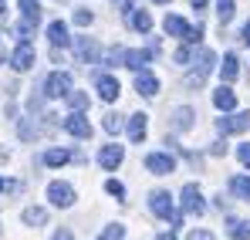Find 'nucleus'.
Listing matches in <instances>:
<instances>
[{"label": "nucleus", "instance_id": "17", "mask_svg": "<svg viewBox=\"0 0 250 240\" xmlns=\"http://www.w3.org/2000/svg\"><path fill=\"white\" fill-rule=\"evenodd\" d=\"M213 105H216L220 112H233V109H237V95H233L230 88H216V91H213Z\"/></svg>", "mask_w": 250, "mask_h": 240}, {"label": "nucleus", "instance_id": "26", "mask_svg": "<svg viewBox=\"0 0 250 240\" xmlns=\"http://www.w3.org/2000/svg\"><path fill=\"white\" fill-rule=\"evenodd\" d=\"M216 17H220V24H230L233 21V0H216Z\"/></svg>", "mask_w": 250, "mask_h": 240}, {"label": "nucleus", "instance_id": "31", "mask_svg": "<svg viewBox=\"0 0 250 240\" xmlns=\"http://www.w3.org/2000/svg\"><path fill=\"white\" fill-rule=\"evenodd\" d=\"M75 24L78 27H88L91 24V10H75Z\"/></svg>", "mask_w": 250, "mask_h": 240}, {"label": "nucleus", "instance_id": "38", "mask_svg": "<svg viewBox=\"0 0 250 240\" xmlns=\"http://www.w3.org/2000/svg\"><path fill=\"white\" fill-rule=\"evenodd\" d=\"M189 3H193L196 10H203V7H207V0H189Z\"/></svg>", "mask_w": 250, "mask_h": 240}, {"label": "nucleus", "instance_id": "32", "mask_svg": "<svg viewBox=\"0 0 250 240\" xmlns=\"http://www.w3.org/2000/svg\"><path fill=\"white\" fill-rule=\"evenodd\" d=\"M172 58H176V65H189V61H193V54H189V47H179V51H176Z\"/></svg>", "mask_w": 250, "mask_h": 240}, {"label": "nucleus", "instance_id": "40", "mask_svg": "<svg viewBox=\"0 0 250 240\" xmlns=\"http://www.w3.org/2000/svg\"><path fill=\"white\" fill-rule=\"evenodd\" d=\"M0 190H7V183H3V179H0Z\"/></svg>", "mask_w": 250, "mask_h": 240}, {"label": "nucleus", "instance_id": "25", "mask_svg": "<svg viewBox=\"0 0 250 240\" xmlns=\"http://www.w3.org/2000/svg\"><path fill=\"white\" fill-rule=\"evenodd\" d=\"M91 105V98H88V91H68V109H75V112H82Z\"/></svg>", "mask_w": 250, "mask_h": 240}, {"label": "nucleus", "instance_id": "2", "mask_svg": "<svg viewBox=\"0 0 250 240\" xmlns=\"http://www.w3.org/2000/svg\"><path fill=\"white\" fill-rule=\"evenodd\" d=\"M183 213H189V217H203V213H207L203 193H200V186H193V183L183 186Z\"/></svg>", "mask_w": 250, "mask_h": 240}, {"label": "nucleus", "instance_id": "41", "mask_svg": "<svg viewBox=\"0 0 250 240\" xmlns=\"http://www.w3.org/2000/svg\"><path fill=\"white\" fill-rule=\"evenodd\" d=\"M156 3H169V0H156Z\"/></svg>", "mask_w": 250, "mask_h": 240}, {"label": "nucleus", "instance_id": "37", "mask_svg": "<svg viewBox=\"0 0 250 240\" xmlns=\"http://www.w3.org/2000/svg\"><path fill=\"white\" fill-rule=\"evenodd\" d=\"M51 240H71V230H58V234H54Z\"/></svg>", "mask_w": 250, "mask_h": 240}, {"label": "nucleus", "instance_id": "15", "mask_svg": "<svg viewBox=\"0 0 250 240\" xmlns=\"http://www.w3.org/2000/svg\"><path fill=\"white\" fill-rule=\"evenodd\" d=\"M163 27H166V34H169V38H183V41H186L189 34H193V27H189V24H186L183 17H176V14H169Z\"/></svg>", "mask_w": 250, "mask_h": 240}, {"label": "nucleus", "instance_id": "18", "mask_svg": "<svg viewBox=\"0 0 250 240\" xmlns=\"http://www.w3.org/2000/svg\"><path fill=\"white\" fill-rule=\"evenodd\" d=\"M149 115H132V119H128V139H132V142H142V139H146V132H149Z\"/></svg>", "mask_w": 250, "mask_h": 240}, {"label": "nucleus", "instance_id": "35", "mask_svg": "<svg viewBox=\"0 0 250 240\" xmlns=\"http://www.w3.org/2000/svg\"><path fill=\"white\" fill-rule=\"evenodd\" d=\"M209 153H213V156H227V146H223V142H216V146H213Z\"/></svg>", "mask_w": 250, "mask_h": 240}, {"label": "nucleus", "instance_id": "36", "mask_svg": "<svg viewBox=\"0 0 250 240\" xmlns=\"http://www.w3.org/2000/svg\"><path fill=\"white\" fill-rule=\"evenodd\" d=\"M240 41H244V44H250V21L244 24V31H240Z\"/></svg>", "mask_w": 250, "mask_h": 240}, {"label": "nucleus", "instance_id": "12", "mask_svg": "<svg viewBox=\"0 0 250 240\" xmlns=\"http://www.w3.org/2000/svg\"><path fill=\"white\" fill-rule=\"evenodd\" d=\"M135 91H139V95H146V98L159 95V78H156L152 71H146V68H142V71L135 75Z\"/></svg>", "mask_w": 250, "mask_h": 240}, {"label": "nucleus", "instance_id": "3", "mask_svg": "<svg viewBox=\"0 0 250 240\" xmlns=\"http://www.w3.org/2000/svg\"><path fill=\"white\" fill-rule=\"evenodd\" d=\"M68 91H71V75L68 71L47 75V81H44V95L47 98H68Z\"/></svg>", "mask_w": 250, "mask_h": 240}, {"label": "nucleus", "instance_id": "7", "mask_svg": "<svg viewBox=\"0 0 250 240\" xmlns=\"http://www.w3.org/2000/svg\"><path fill=\"white\" fill-rule=\"evenodd\" d=\"M146 169H149L152 176H169V173L176 169V159H172L169 153H149V156H146Z\"/></svg>", "mask_w": 250, "mask_h": 240}, {"label": "nucleus", "instance_id": "29", "mask_svg": "<svg viewBox=\"0 0 250 240\" xmlns=\"http://www.w3.org/2000/svg\"><path fill=\"white\" fill-rule=\"evenodd\" d=\"M102 125H105V132H108V135H115V132L122 129V119L112 112V115H105V122H102Z\"/></svg>", "mask_w": 250, "mask_h": 240}, {"label": "nucleus", "instance_id": "14", "mask_svg": "<svg viewBox=\"0 0 250 240\" xmlns=\"http://www.w3.org/2000/svg\"><path fill=\"white\" fill-rule=\"evenodd\" d=\"M47 41H51L54 47H68V44H71L68 24H64V21H51V24H47Z\"/></svg>", "mask_w": 250, "mask_h": 240}, {"label": "nucleus", "instance_id": "24", "mask_svg": "<svg viewBox=\"0 0 250 240\" xmlns=\"http://www.w3.org/2000/svg\"><path fill=\"white\" fill-rule=\"evenodd\" d=\"M17 3H21V14H24L27 21H34V24L41 21V3H38V0H17Z\"/></svg>", "mask_w": 250, "mask_h": 240}, {"label": "nucleus", "instance_id": "1", "mask_svg": "<svg viewBox=\"0 0 250 240\" xmlns=\"http://www.w3.org/2000/svg\"><path fill=\"white\" fill-rule=\"evenodd\" d=\"M213 61H216V54H213L209 47H200L196 71H193V75H186V85H189V88H200V85H203V78H207L209 71H213Z\"/></svg>", "mask_w": 250, "mask_h": 240}, {"label": "nucleus", "instance_id": "22", "mask_svg": "<svg viewBox=\"0 0 250 240\" xmlns=\"http://www.w3.org/2000/svg\"><path fill=\"white\" fill-rule=\"evenodd\" d=\"M24 223H27V227H44V223H47V210L27 206V210H24Z\"/></svg>", "mask_w": 250, "mask_h": 240}, {"label": "nucleus", "instance_id": "10", "mask_svg": "<svg viewBox=\"0 0 250 240\" xmlns=\"http://www.w3.org/2000/svg\"><path fill=\"white\" fill-rule=\"evenodd\" d=\"M47 200L54 203V206H71L75 203V190L68 183H51L47 186Z\"/></svg>", "mask_w": 250, "mask_h": 240}, {"label": "nucleus", "instance_id": "9", "mask_svg": "<svg viewBox=\"0 0 250 240\" xmlns=\"http://www.w3.org/2000/svg\"><path fill=\"white\" fill-rule=\"evenodd\" d=\"M64 132H68V135H75V139H88V135H91V122H88V115L75 112V115H68V119H64Z\"/></svg>", "mask_w": 250, "mask_h": 240}, {"label": "nucleus", "instance_id": "27", "mask_svg": "<svg viewBox=\"0 0 250 240\" xmlns=\"http://www.w3.org/2000/svg\"><path fill=\"white\" fill-rule=\"evenodd\" d=\"M68 159H71V153H68V149H51V153L44 156V162H47V166H64Z\"/></svg>", "mask_w": 250, "mask_h": 240}, {"label": "nucleus", "instance_id": "39", "mask_svg": "<svg viewBox=\"0 0 250 240\" xmlns=\"http://www.w3.org/2000/svg\"><path fill=\"white\" fill-rule=\"evenodd\" d=\"M156 240H176V237H172V234H159Z\"/></svg>", "mask_w": 250, "mask_h": 240}, {"label": "nucleus", "instance_id": "16", "mask_svg": "<svg viewBox=\"0 0 250 240\" xmlns=\"http://www.w3.org/2000/svg\"><path fill=\"white\" fill-rule=\"evenodd\" d=\"M128 24H132V31H139V34H149L152 31V17L146 14V10H128Z\"/></svg>", "mask_w": 250, "mask_h": 240}, {"label": "nucleus", "instance_id": "11", "mask_svg": "<svg viewBox=\"0 0 250 240\" xmlns=\"http://www.w3.org/2000/svg\"><path fill=\"white\" fill-rule=\"evenodd\" d=\"M125 159V149L122 146H102V153H98V162H102V169H119Z\"/></svg>", "mask_w": 250, "mask_h": 240}, {"label": "nucleus", "instance_id": "20", "mask_svg": "<svg viewBox=\"0 0 250 240\" xmlns=\"http://www.w3.org/2000/svg\"><path fill=\"white\" fill-rule=\"evenodd\" d=\"M220 75H223V81H233L237 75H240V61H237V54H223Z\"/></svg>", "mask_w": 250, "mask_h": 240}, {"label": "nucleus", "instance_id": "34", "mask_svg": "<svg viewBox=\"0 0 250 240\" xmlns=\"http://www.w3.org/2000/svg\"><path fill=\"white\" fill-rule=\"evenodd\" d=\"M189 240H213V234H209V230H193Z\"/></svg>", "mask_w": 250, "mask_h": 240}, {"label": "nucleus", "instance_id": "8", "mask_svg": "<svg viewBox=\"0 0 250 240\" xmlns=\"http://www.w3.org/2000/svg\"><path fill=\"white\" fill-rule=\"evenodd\" d=\"M75 54H78V65H98V44L91 38H78L75 41Z\"/></svg>", "mask_w": 250, "mask_h": 240}, {"label": "nucleus", "instance_id": "21", "mask_svg": "<svg viewBox=\"0 0 250 240\" xmlns=\"http://www.w3.org/2000/svg\"><path fill=\"white\" fill-rule=\"evenodd\" d=\"M227 234L233 240H250V223L247 220H227Z\"/></svg>", "mask_w": 250, "mask_h": 240}, {"label": "nucleus", "instance_id": "19", "mask_svg": "<svg viewBox=\"0 0 250 240\" xmlns=\"http://www.w3.org/2000/svg\"><path fill=\"white\" fill-rule=\"evenodd\" d=\"M189 125H193V109H186V105H183V109H176V112H172V132H186Z\"/></svg>", "mask_w": 250, "mask_h": 240}, {"label": "nucleus", "instance_id": "33", "mask_svg": "<svg viewBox=\"0 0 250 240\" xmlns=\"http://www.w3.org/2000/svg\"><path fill=\"white\" fill-rule=\"evenodd\" d=\"M237 159L244 162V166H250V142H244V146L237 149Z\"/></svg>", "mask_w": 250, "mask_h": 240}, {"label": "nucleus", "instance_id": "42", "mask_svg": "<svg viewBox=\"0 0 250 240\" xmlns=\"http://www.w3.org/2000/svg\"><path fill=\"white\" fill-rule=\"evenodd\" d=\"M0 7H3V0H0Z\"/></svg>", "mask_w": 250, "mask_h": 240}, {"label": "nucleus", "instance_id": "5", "mask_svg": "<svg viewBox=\"0 0 250 240\" xmlns=\"http://www.w3.org/2000/svg\"><path fill=\"white\" fill-rule=\"evenodd\" d=\"M34 58H38L34 47H31L27 41H21L17 51L10 54V68H14V71H31V68H34Z\"/></svg>", "mask_w": 250, "mask_h": 240}, {"label": "nucleus", "instance_id": "13", "mask_svg": "<svg viewBox=\"0 0 250 240\" xmlns=\"http://www.w3.org/2000/svg\"><path fill=\"white\" fill-rule=\"evenodd\" d=\"M98 95H102V102H115V98L122 95V85H119V78L102 75V78H98Z\"/></svg>", "mask_w": 250, "mask_h": 240}, {"label": "nucleus", "instance_id": "30", "mask_svg": "<svg viewBox=\"0 0 250 240\" xmlns=\"http://www.w3.org/2000/svg\"><path fill=\"white\" fill-rule=\"evenodd\" d=\"M105 190H108L115 200H125V186L119 183V179H108V183H105Z\"/></svg>", "mask_w": 250, "mask_h": 240}, {"label": "nucleus", "instance_id": "4", "mask_svg": "<svg viewBox=\"0 0 250 240\" xmlns=\"http://www.w3.org/2000/svg\"><path fill=\"white\" fill-rule=\"evenodd\" d=\"M149 210H152L159 220H172V217H176V210H172V196H169L166 190H152V193H149Z\"/></svg>", "mask_w": 250, "mask_h": 240}, {"label": "nucleus", "instance_id": "23", "mask_svg": "<svg viewBox=\"0 0 250 240\" xmlns=\"http://www.w3.org/2000/svg\"><path fill=\"white\" fill-rule=\"evenodd\" d=\"M230 190H233L240 200L250 203V176H233V179H230Z\"/></svg>", "mask_w": 250, "mask_h": 240}, {"label": "nucleus", "instance_id": "28", "mask_svg": "<svg viewBox=\"0 0 250 240\" xmlns=\"http://www.w3.org/2000/svg\"><path fill=\"white\" fill-rule=\"evenodd\" d=\"M102 240H125V227H122V223H112V227H105Z\"/></svg>", "mask_w": 250, "mask_h": 240}, {"label": "nucleus", "instance_id": "6", "mask_svg": "<svg viewBox=\"0 0 250 240\" xmlns=\"http://www.w3.org/2000/svg\"><path fill=\"white\" fill-rule=\"evenodd\" d=\"M244 129H250V112H237V115L216 119V132L220 135H233V132H244Z\"/></svg>", "mask_w": 250, "mask_h": 240}]
</instances>
